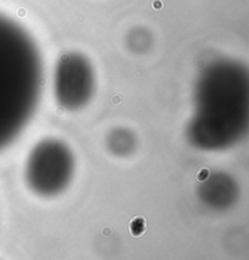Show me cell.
I'll return each instance as SVG.
<instances>
[{"label":"cell","instance_id":"obj_1","mask_svg":"<svg viewBox=\"0 0 249 260\" xmlns=\"http://www.w3.org/2000/svg\"><path fill=\"white\" fill-rule=\"evenodd\" d=\"M43 88V61L20 24L0 15V149L22 133Z\"/></svg>","mask_w":249,"mask_h":260},{"label":"cell","instance_id":"obj_2","mask_svg":"<svg viewBox=\"0 0 249 260\" xmlns=\"http://www.w3.org/2000/svg\"><path fill=\"white\" fill-rule=\"evenodd\" d=\"M75 172L71 148L58 139H44L33 147L26 164L28 187L40 197H55L66 190Z\"/></svg>","mask_w":249,"mask_h":260},{"label":"cell","instance_id":"obj_3","mask_svg":"<svg viewBox=\"0 0 249 260\" xmlns=\"http://www.w3.org/2000/svg\"><path fill=\"white\" fill-rule=\"evenodd\" d=\"M95 72L86 56L71 51L58 58L54 75V94L60 107L79 111L95 94Z\"/></svg>","mask_w":249,"mask_h":260},{"label":"cell","instance_id":"obj_4","mask_svg":"<svg viewBox=\"0 0 249 260\" xmlns=\"http://www.w3.org/2000/svg\"><path fill=\"white\" fill-rule=\"evenodd\" d=\"M106 146L112 155L127 157L136 148V136L127 128L112 129L106 137Z\"/></svg>","mask_w":249,"mask_h":260}]
</instances>
